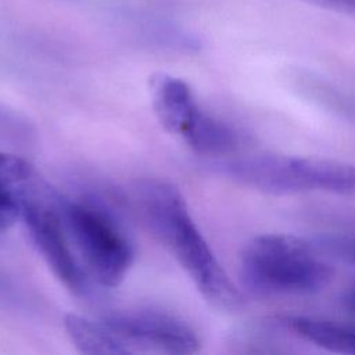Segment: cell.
<instances>
[{
  "mask_svg": "<svg viewBox=\"0 0 355 355\" xmlns=\"http://www.w3.org/2000/svg\"><path fill=\"white\" fill-rule=\"evenodd\" d=\"M333 269L313 247L293 234H262L240 255V282L255 295H306L323 290Z\"/></svg>",
  "mask_w": 355,
  "mask_h": 355,
  "instance_id": "cell-2",
  "label": "cell"
},
{
  "mask_svg": "<svg viewBox=\"0 0 355 355\" xmlns=\"http://www.w3.org/2000/svg\"><path fill=\"white\" fill-rule=\"evenodd\" d=\"M306 1L355 18V0H306Z\"/></svg>",
  "mask_w": 355,
  "mask_h": 355,
  "instance_id": "cell-12",
  "label": "cell"
},
{
  "mask_svg": "<svg viewBox=\"0 0 355 355\" xmlns=\"http://www.w3.org/2000/svg\"><path fill=\"white\" fill-rule=\"evenodd\" d=\"M182 139L198 154L223 157L234 153L240 144L239 133L212 115L200 110Z\"/></svg>",
  "mask_w": 355,
  "mask_h": 355,
  "instance_id": "cell-8",
  "label": "cell"
},
{
  "mask_svg": "<svg viewBox=\"0 0 355 355\" xmlns=\"http://www.w3.org/2000/svg\"><path fill=\"white\" fill-rule=\"evenodd\" d=\"M21 198V218L35 248L51 269L54 276L75 295L87 297L93 291V280L72 250L65 230L60 204L50 207L36 201L33 196L18 190Z\"/></svg>",
  "mask_w": 355,
  "mask_h": 355,
  "instance_id": "cell-5",
  "label": "cell"
},
{
  "mask_svg": "<svg viewBox=\"0 0 355 355\" xmlns=\"http://www.w3.org/2000/svg\"><path fill=\"white\" fill-rule=\"evenodd\" d=\"M15 187L0 176V232L10 229L21 218V198Z\"/></svg>",
  "mask_w": 355,
  "mask_h": 355,
  "instance_id": "cell-11",
  "label": "cell"
},
{
  "mask_svg": "<svg viewBox=\"0 0 355 355\" xmlns=\"http://www.w3.org/2000/svg\"><path fill=\"white\" fill-rule=\"evenodd\" d=\"M345 252L348 254L347 257H349L352 261H355V240H351L345 244Z\"/></svg>",
  "mask_w": 355,
  "mask_h": 355,
  "instance_id": "cell-14",
  "label": "cell"
},
{
  "mask_svg": "<svg viewBox=\"0 0 355 355\" xmlns=\"http://www.w3.org/2000/svg\"><path fill=\"white\" fill-rule=\"evenodd\" d=\"M64 327L72 344L82 354L87 355H128L111 329L100 319L68 313L64 318Z\"/></svg>",
  "mask_w": 355,
  "mask_h": 355,
  "instance_id": "cell-9",
  "label": "cell"
},
{
  "mask_svg": "<svg viewBox=\"0 0 355 355\" xmlns=\"http://www.w3.org/2000/svg\"><path fill=\"white\" fill-rule=\"evenodd\" d=\"M60 212L92 280L101 287L119 286L132 266L135 250L114 212L93 198L60 201Z\"/></svg>",
  "mask_w": 355,
  "mask_h": 355,
  "instance_id": "cell-3",
  "label": "cell"
},
{
  "mask_svg": "<svg viewBox=\"0 0 355 355\" xmlns=\"http://www.w3.org/2000/svg\"><path fill=\"white\" fill-rule=\"evenodd\" d=\"M288 324L298 337L320 348L355 355V326L311 318H293Z\"/></svg>",
  "mask_w": 355,
  "mask_h": 355,
  "instance_id": "cell-10",
  "label": "cell"
},
{
  "mask_svg": "<svg viewBox=\"0 0 355 355\" xmlns=\"http://www.w3.org/2000/svg\"><path fill=\"white\" fill-rule=\"evenodd\" d=\"M153 108L162 126L182 137L201 110L190 86L175 76L159 75L153 80Z\"/></svg>",
  "mask_w": 355,
  "mask_h": 355,
  "instance_id": "cell-7",
  "label": "cell"
},
{
  "mask_svg": "<svg viewBox=\"0 0 355 355\" xmlns=\"http://www.w3.org/2000/svg\"><path fill=\"white\" fill-rule=\"evenodd\" d=\"M1 123H3V112L0 111V126H1Z\"/></svg>",
  "mask_w": 355,
  "mask_h": 355,
  "instance_id": "cell-15",
  "label": "cell"
},
{
  "mask_svg": "<svg viewBox=\"0 0 355 355\" xmlns=\"http://www.w3.org/2000/svg\"><path fill=\"white\" fill-rule=\"evenodd\" d=\"M128 355H187L200 348L194 330L182 319L154 309H115L101 316Z\"/></svg>",
  "mask_w": 355,
  "mask_h": 355,
  "instance_id": "cell-6",
  "label": "cell"
},
{
  "mask_svg": "<svg viewBox=\"0 0 355 355\" xmlns=\"http://www.w3.org/2000/svg\"><path fill=\"white\" fill-rule=\"evenodd\" d=\"M214 166L220 173L265 193L320 190L355 197V166L336 161L263 154L216 161Z\"/></svg>",
  "mask_w": 355,
  "mask_h": 355,
  "instance_id": "cell-4",
  "label": "cell"
},
{
  "mask_svg": "<svg viewBox=\"0 0 355 355\" xmlns=\"http://www.w3.org/2000/svg\"><path fill=\"white\" fill-rule=\"evenodd\" d=\"M135 200L151 234L175 257L202 297L220 309L239 308L241 294L193 220L180 190L169 182L141 180Z\"/></svg>",
  "mask_w": 355,
  "mask_h": 355,
  "instance_id": "cell-1",
  "label": "cell"
},
{
  "mask_svg": "<svg viewBox=\"0 0 355 355\" xmlns=\"http://www.w3.org/2000/svg\"><path fill=\"white\" fill-rule=\"evenodd\" d=\"M341 304L349 313L355 315V286H352L344 291V294L341 297Z\"/></svg>",
  "mask_w": 355,
  "mask_h": 355,
  "instance_id": "cell-13",
  "label": "cell"
}]
</instances>
